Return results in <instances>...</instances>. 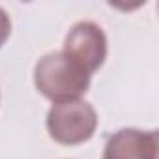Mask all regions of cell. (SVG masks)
<instances>
[{
  "label": "cell",
  "mask_w": 159,
  "mask_h": 159,
  "mask_svg": "<svg viewBox=\"0 0 159 159\" xmlns=\"http://www.w3.org/2000/svg\"><path fill=\"white\" fill-rule=\"evenodd\" d=\"M90 81L92 75L62 51L43 54L34 66V86L52 105L83 99Z\"/></svg>",
  "instance_id": "1"
},
{
  "label": "cell",
  "mask_w": 159,
  "mask_h": 159,
  "mask_svg": "<svg viewBox=\"0 0 159 159\" xmlns=\"http://www.w3.org/2000/svg\"><path fill=\"white\" fill-rule=\"evenodd\" d=\"M49 137L62 146H79L88 142L98 129V112L92 103L75 99L54 103L45 118Z\"/></svg>",
  "instance_id": "2"
},
{
  "label": "cell",
  "mask_w": 159,
  "mask_h": 159,
  "mask_svg": "<svg viewBox=\"0 0 159 159\" xmlns=\"http://www.w3.org/2000/svg\"><path fill=\"white\" fill-rule=\"evenodd\" d=\"M62 52L92 75L107 60L109 52L107 36L98 23L79 21L66 34Z\"/></svg>",
  "instance_id": "3"
},
{
  "label": "cell",
  "mask_w": 159,
  "mask_h": 159,
  "mask_svg": "<svg viewBox=\"0 0 159 159\" xmlns=\"http://www.w3.org/2000/svg\"><path fill=\"white\" fill-rule=\"evenodd\" d=\"M103 159H159V133L137 127L118 129L107 139Z\"/></svg>",
  "instance_id": "4"
},
{
  "label": "cell",
  "mask_w": 159,
  "mask_h": 159,
  "mask_svg": "<svg viewBox=\"0 0 159 159\" xmlns=\"http://www.w3.org/2000/svg\"><path fill=\"white\" fill-rule=\"evenodd\" d=\"M11 36V19L4 8H0V49Z\"/></svg>",
  "instance_id": "5"
}]
</instances>
